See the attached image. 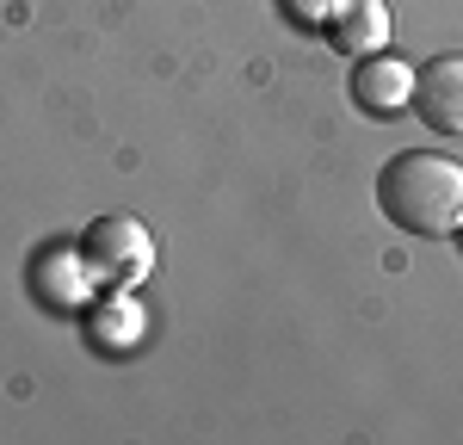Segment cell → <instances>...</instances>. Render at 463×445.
<instances>
[{"mask_svg": "<svg viewBox=\"0 0 463 445\" xmlns=\"http://www.w3.org/2000/svg\"><path fill=\"white\" fill-rule=\"evenodd\" d=\"M377 211L390 229L420 235V241H445L463 229V167L451 155L432 148H402L377 174Z\"/></svg>", "mask_w": 463, "mask_h": 445, "instance_id": "cell-1", "label": "cell"}, {"mask_svg": "<svg viewBox=\"0 0 463 445\" xmlns=\"http://www.w3.org/2000/svg\"><path fill=\"white\" fill-rule=\"evenodd\" d=\"M80 266L99 285H111V291H137L148 272H155V235H148V222L124 217V211L93 217L87 235H80Z\"/></svg>", "mask_w": 463, "mask_h": 445, "instance_id": "cell-2", "label": "cell"}, {"mask_svg": "<svg viewBox=\"0 0 463 445\" xmlns=\"http://www.w3.org/2000/svg\"><path fill=\"white\" fill-rule=\"evenodd\" d=\"M414 118L439 137H463V56H432L414 69Z\"/></svg>", "mask_w": 463, "mask_h": 445, "instance_id": "cell-3", "label": "cell"}, {"mask_svg": "<svg viewBox=\"0 0 463 445\" xmlns=\"http://www.w3.org/2000/svg\"><path fill=\"white\" fill-rule=\"evenodd\" d=\"M353 106L364 118H395V111L414 99V69L390 56V50H371V56H353Z\"/></svg>", "mask_w": 463, "mask_h": 445, "instance_id": "cell-4", "label": "cell"}, {"mask_svg": "<svg viewBox=\"0 0 463 445\" xmlns=\"http://www.w3.org/2000/svg\"><path fill=\"white\" fill-rule=\"evenodd\" d=\"M327 43L340 56H371V50H390V6L383 0H346L327 25Z\"/></svg>", "mask_w": 463, "mask_h": 445, "instance_id": "cell-5", "label": "cell"}, {"mask_svg": "<svg viewBox=\"0 0 463 445\" xmlns=\"http://www.w3.org/2000/svg\"><path fill=\"white\" fill-rule=\"evenodd\" d=\"M99 328H106L111 346H124V340H137V334H143V309H130V303H111V309H99Z\"/></svg>", "mask_w": 463, "mask_h": 445, "instance_id": "cell-6", "label": "cell"}, {"mask_svg": "<svg viewBox=\"0 0 463 445\" xmlns=\"http://www.w3.org/2000/svg\"><path fill=\"white\" fill-rule=\"evenodd\" d=\"M340 6H346V0H285V13L297 19V25H309V32H327Z\"/></svg>", "mask_w": 463, "mask_h": 445, "instance_id": "cell-7", "label": "cell"}, {"mask_svg": "<svg viewBox=\"0 0 463 445\" xmlns=\"http://www.w3.org/2000/svg\"><path fill=\"white\" fill-rule=\"evenodd\" d=\"M458 241H463V229H458Z\"/></svg>", "mask_w": 463, "mask_h": 445, "instance_id": "cell-8", "label": "cell"}]
</instances>
